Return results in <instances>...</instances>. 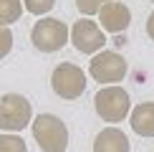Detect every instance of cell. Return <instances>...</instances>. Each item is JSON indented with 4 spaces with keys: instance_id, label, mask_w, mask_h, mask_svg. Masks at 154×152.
<instances>
[{
    "instance_id": "obj_1",
    "label": "cell",
    "mask_w": 154,
    "mask_h": 152,
    "mask_svg": "<svg viewBox=\"0 0 154 152\" xmlns=\"http://www.w3.org/2000/svg\"><path fill=\"white\" fill-rule=\"evenodd\" d=\"M33 137L43 152H66L68 147V127L56 114H38L30 122Z\"/></svg>"
},
{
    "instance_id": "obj_12",
    "label": "cell",
    "mask_w": 154,
    "mask_h": 152,
    "mask_svg": "<svg viewBox=\"0 0 154 152\" xmlns=\"http://www.w3.org/2000/svg\"><path fill=\"white\" fill-rule=\"evenodd\" d=\"M0 152H28V147L18 135H0Z\"/></svg>"
},
{
    "instance_id": "obj_15",
    "label": "cell",
    "mask_w": 154,
    "mask_h": 152,
    "mask_svg": "<svg viewBox=\"0 0 154 152\" xmlns=\"http://www.w3.org/2000/svg\"><path fill=\"white\" fill-rule=\"evenodd\" d=\"M10 51H13V30L0 25V61H3Z\"/></svg>"
},
{
    "instance_id": "obj_5",
    "label": "cell",
    "mask_w": 154,
    "mask_h": 152,
    "mask_svg": "<svg viewBox=\"0 0 154 152\" xmlns=\"http://www.w3.org/2000/svg\"><path fill=\"white\" fill-rule=\"evenodd\" d=\"M51 86L61 99H79L86 91V74L76 63H58L51 74Z\"/></svg>"
},
{
    "instance_id": "obj_6",
    "label": "cell",
    "mask_w": 154,
    "mask_h": 152,
    "mask_svg": "<svg viewBox=\"0 0 154 152\" xmlns=\"http://www.w3.org/2000/svg\"><path fill=\"white\" fill-rule=\"evenodd\" d=\"M129 71L124 56L116 53V51H99V53L91 59L88 63V74H91L94 81H101V84L114 86L116 81H121Z\"/></svg>"
},
{
    "instance_id": "obj_9",
    "label": "cell",
    "mask_w": 154,
    "mask_h": 152,
    "mask_svg": "<svg viewBox=\"0 0 154 152\" xmlns=\"http://www.w3.org/2000/svg\"><path fill=\"white\" fill-rule=\"evenodd\" d=\"M94 152H131L129 137L119 127H106L94 139Z\"/></svg>"
},
{
    "instance_id": "obj_8",
    "label": "cell",
    "mask_w": 154,
    "mask_h": 152,
    "mask_svg": "<svg viewBox=\"0 0 154 152\" xmlns=\"http://www.w3.org/2000/svg\"><path fill=\"white\" fill-rule=\"evenodd\" d=\"M131 25V10L121 0H111L99 10V28L106 33H121Z\"/></svg>"
},
{
    "instance_id": "obj_17",
    "label": "cell",
    "mask_w": 154,
    "mask_h": 152,
    "mask_svg": "<svg viewBox=\"0 0 154 152\" xmlns=\"http://www.w3.org/2000/svg\"><path fill=\"white\" fill-rule=\"evenodd\" d=\"M152 3H154V0H152Z\"/></svg>"
},
{
    "instance_id": "obj_14",
    "label": "cell",
    "mask_w": 154,
    "mask_h": 152,
    "mask_svg": "<svg viewBox=\"0 0 154 152\" xmlns=\"http://www.w3.org/2000/svg\"><path fill=\"white\" fill-rule=\"evenodd\" d=\"M106 3H111V0H76V8L81 10V15H99V10L104 8Z\"/></svg>"
},
{
    "instance_id": "obj_16",
    "label": "cell",
    "mask_w": 154,
    "mask_h": 152,
    "mask_svg": "<svg viewBox=\"0 0 154 152\" xmlns=\"http://www.w3.org/2000/svg\"><path fill=\"white\" fill-rule=\"evenodd\" d=\"M146 33H149V38L154 41V10L149 13V21H146Z\"/></svg>"
},
{
    "instance_id": "obj_2",
    "label": "cell",
    "mask_w": 154,
    "mask_h": 152,
    "mask_svg": "<svg viewBox=\"0 0 154 152\" xmlns=\"http://www.w3.org/2000/svg\"><path fill=\"white\" fill-rule=\"evenodd\" d=\"M94 106L104 122H124L131 112V99L121 86H101L94 97Z\"/></svg>"
},
{
    "instance_id": "obj_13",
    "label": "cell",
    "mask_w": 154,
    "mask_h": 152,
    "mask_svg": "<svg viewBox=\"0 0 154 152\" xmlns=\"http://www.w3.org/2000/svg\"><path fill=\"white\" fill-rule=\"evenodd\" d=\"M56 0H23V8L33 15H46V13L53 10Z\"/></svg>"
},
{
    "instance_id": "obj_7",
    "label": "cell",
    "mask_w": 154,
    "mask_h": 152,
    "mask_svg": "<svg viewBox=\"0 0 154 152\" xmlns=\"http://www.w3.org/2000/svg\"><path fill=\"white\" fill-rule=\"evenodd\" d=\"M68 41L73 43V48L79 51V53H94V56H96L101 48H104L106 38H104V30H101L94 21H88V18H81V21H76V23H73Z\"/></svg>"
},
{
    "instance_id": "obj_3",
    "label": "cell",
    "mask_w": 154,
    "mask_h": 152,
    "mask_svg": "<svg viewBox=\"0 0 154 152\" xmlns=\"http://www.w3.org/2000/svg\"><path fill=\"white\" fill-rule=\"evenodd\" d=\"M68 36H71L68 25L63 21H58V18H43V21H38L33 25V30H30L33 46L38 51H43V53H56V51H61L68 43Z\"/></svg>"
},
{
    "instance_id": "obj_10",
    "label": "cell",
    "mask_w": 154,
    "mask_h": 152,
    "mask_svg": "<svg viewBox=\"0 0 154 152\" xmlns=\"http://www.w3.org/2000/svg\"><path fill=\"white\" fill-rule=\"evenodd\" d=\"M129 122L139 137H154V101H144V104L134 106Z\"/></svg>"
},
{
    "instance_id": "obj_11",
    "label": "cell",
    "mask_w": 154,
    "mask_h": 152,
    "mask_svg": "<svg viewBox=\"0 0 154 152\" xmlns=\"http://www.w3.org/2000/svg\"><path fill=\"white\" fill-rule=\"evenodd\" d=\"M23 15V0H0V25L8 28Z\"/></svg>"
},
{
    "instance_id": "obj_4",
    "label": "cell",
    "mask_w": 154,
    "mask_h": 152,
    "mask_svg": "<svg viewBox=\"0 0 154 152\" xmlns=\"http://www.w3.org/2000/svg\"><path fill=\"white\" fill-rule=\"evenodd\" d=\"M33 122V106L23 94H3L0 99V129L20 132Z\"/></svg>"
}]
</instances>
